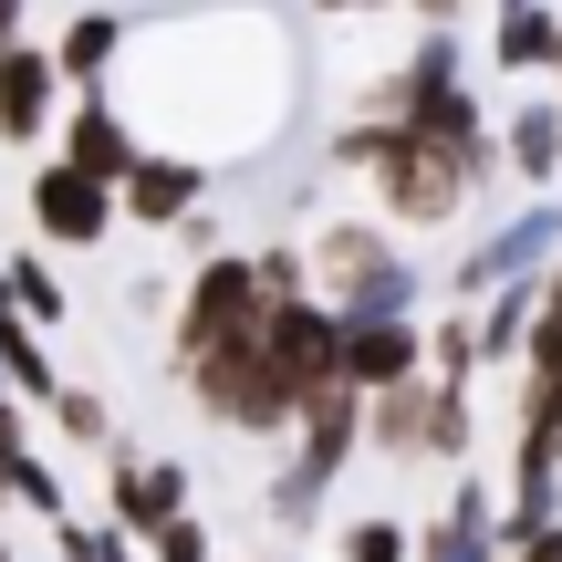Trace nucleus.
<instances>
[{"label": "nucleus", "mask_w": 562, "mask_h": 562, "mask_svg": "<svg viewBox=\"0 0 562 562\" xmlns=\"http://www.w3.org/2000/svg\"><path fill=\"white\" fill-rule=\"evenodd\" d=\"M0 385H11V396H42V406H53L63 385H74V375L53 364V344H42L21 313H0Z\"/></svg>", "instance_id": "obj_18"}, {"label": "nucleus", "mask_w": 562, "mask_h": 562, "mask_svg": "<svg viewBox=\"0 0 562 562\" xmlns=\"http://www.w3.org/2000/svg\"><path fill=\"white\" fill-rule=\"evenodd\" d=\"M125 42H136V21H125V11H74V21L53 32V63H63V83H74V94H104Z\"/></svg>", "instance_id": "obj_14"}, {"label": "nucleus", "mask_w": 562, "mask_h": 562, "mask_svg": "<svg viewBox=\"0 0 562 562\" xmlns=\"http://www.w3.org/2000/svg\"><path fill=\"white\" fill-rule=\"evenodd\" d=\"M501 167L531 188V199L562 178V115H552V94H531V104H510V115H501Z\"/></svg>", "instance_id": "obj_16"}, {"label": "nucleus", "mask_w": 562, "mask_h": 562, "mask_svg": "<svg viewBox=\"0 0 562 562\" xmlns=\"http://www.w3.org/2000/svg\"><path fill=\"white\" fill-rule=\"evenodd\" d=\"M53 438L63 448H115V406H104L94 385H63L53 396Z\"/></svg>", "instance_id": "obj_20"}, {"label": "nucleus", "mask_w": 562, "mask_h": 562, "mask_svg": "<svg viewBox=\"0 0 562 562\" xmlns=\"http://www.w3.org/2000/svg\"><path fill=\"white\" fill-rule=\"evenodd\" d=\"M21 11H32V0H0V53H21Z\"/></svg>", "instance_id": "obj_25"}, {"label": "nucleus", "mask_w": 562, "mask_h": 562, "mask_svg": "<svg viewBox=\"0 0 562 562\" xmlns=\"http://www.w3.org/2000/svg\"><path fill=\"white\" fill-rule=\"evenodd\" d=\"M344 562H417V531H406V510H355V521L334 531Z\"/></svg>", "instance_id": "obj_19"}, {"label": "nucleus", "mask_w": 562, "mask_h": 562, "mask_svg": "<svg viewBox=\"0 0 562 562\" xmlns=\"http://www.w3.org/2000/svg\"><path fill=\"white\" fill-rule=\"evenodd\" d=\"M490 11H521V0H490Z\"/></svg>", "instance_id": "obj_27"}, {"label": "nucleus", "mask_w": 562, "mask_h": 562, "mask_svg": "<svg viewBox=\"0 0 562 562\" xmlns=\"http://www.w3.org/2000/svg\"><path fill=\"white\" fill-rule=\"evenodd\" d=\"M261 344H271V375H281V396H292V406H313V396H334V385H344V313L323 292L271 302Z\"/></svg>", "instance_id": "obj_6"}, {"label": "nucleus", "mask_w": 562, "mask_h": 562, "mask_svg": "<svg viewBox=\"0 0 562 562\" xmlns=\"http://www.w3.org/2000/svg\"><path fill=\"white\" fill-rule=\"evenodd\" d=\"M562 63V11L552 0H521V11H490V74H552Z\"/></svg>", "instance_id": "obj_15"}, {"label": "nucleus", "mask_w": 562, "mask_h": 562, "mask_svg": "<svg viewBox=\"0 0 562 562\" xmlns=\"http://www.w3.org/2000/svg\"><path fill=\"white\" fill-rule=\"evenodd\" d=\"M261 323H271V313H261ZM178 385L199 396V417L220 427V438H292V417H302V406L281 396V375H271V344H261V334H229L220 355H199Z\"/></svg>", "instance_id": "obj_2"}, {"label": "nucleus", "mask_w": 562, "mask_h": 562, "mask_svg": "<svg viewBox=\"0 0 562 562\" xmlns=\"http://www.w3.org/2000/svg\"><path fill=\"white\" fill-rule=\"evenodd\" d=\"M21 469H32V417L21 396H0V501H21Z\"/></svg>", "instance_id": "obj_21"}, {"label": "nucleus", "mask_w": 562, "mask_h": 562, "mask_svg": "<svg viewBox=\"0 0 562 562\" xmlns=\"http://www.w3.org/2000/svg\"><path fill=\"white\" fill-rule=\"evenodd\" d=\"M63 115H74V83H63L53 42H21V53H0V146H42Z\"/></svg>", "instance_id": "obj_8"}, {"label": "nucleus", "mask_w": 562, "mask_h": 562, "mask_svg": "<svg viewBox=\"0 0 562 562\" xmlns=\"http://www.w3.org/2000/svg\"><path fill=\"white\" fill-rule=\"evenodd\" d=\"M136 157H146V136L125 125V104L115 94H74V115H63V167L125 188V167H136Z\"/></svg>", "instance_id": "obj_12"}, {"label": "nucleus", "mask_w": 562, "mask_h": 562, "mask_svg": "<svg viewBox=\"0 0 562 562\" xmlns=\"http://www.w3.org/2000/svg\"><path fill=\"white\" fill-rule=\"evenodd\" d=\"M115 209H125L136 229H188V220L209 209V167H199V157H178V146H146V157L125 167Z\"/></svg>", "instance_id": "obj_9"}, {"label": "nucleus", "mask_w": 562, "mask_h": 562, "mask_svg": "<svg viewBox=\"0 0 562 562\" xmlns=\"http://www.w3.org/2000/svg\"><path fill=\"white\" fill-rule=\"evenodd\" d=\"M21 220H32V250H53V261H63V250H104L125 209H115V188H104V178H83V167L53 157V167L21 178Z\"/></svg>", "instance_id": "obj_5"}, {"label": "nucleus", "mask_w": 562, "mask_h": 562, "mask_svg": "<svg viewBox=\"0 0 562 562\" xmlns=\"http://www.w3.org/2000/svg\"><path fill=\"white\" fill-rule=\"evenodd\" d=\"M261 313H271V292H261V271H250V250H209V261L188 271L178 313H167V375L220 355L229 334H261Z\"/></svg>", "instance_id": "obj_3"}, {"label": "nucleus", "mask_w": 562, "mask_h": 562, "mask_svg": "<svg viewBox=\"0 0 562 562\" xmlns=\"http://www.w3.org/2000/svg\"><path fill=\"white\" fill-rule=\"evenodd\" d=\"M323 157L375 188L385 229H448L469 199H480V178H469L459 157H438V146H427L417 125H396V115H344L334 136H323Z\"/></svg>", "instance_id": "obj_1"}, {"label": "nucleus", "mask_w": 562, "mask_h": 562, "mask_svg": "<svg viewBox=\"0 0 562 562\" xmlns=\"http://www.w3.org/2000/svg\"><path fill=\"white\" fill-rule=\"evenodd\" d=\"M355 459H364V396H355V385H334V396H313L292 417V459H281V480H271V510H281V521H313V501Z\"/></svg>", "instance_id": "obj_4"}, {"label": "nucleus", "mask_w": 562, "mask_h": 562, "mask_svg": "<svg viewBox=\"0 0 562 562\" xmlns=\"http://www.w3.org/2000/svg\"><path fill=\"white\" fill-rule=\"evenodd\" d=\"M104 510H115V542L125 552H157L167 531L188 521V469L178 459H136V448H104Z\"/></svg>", "instance_id": "obj_7"}, {"label": "nucleus", "mask_w": 562, "mask_h": 562, "mask_svg": "<svg viewBox=\"0 0 562 562\" xmlns=\"http://www.w3.org/2000/svg\"><path fill=\"white\" fill-rule=\"evenodd\" d=\"M427 375V323H344V385L355 396H396Z\"/></svg>", "instance_id": "obj_11"}, {"label": "nucleus", "mask_w": 562, "mask_h": 562, "mask_svg": "<svg viewBox=\"0 0 562 562\" xmlns=\"http://www.w3.org/2000/svg\"><path fill=\"white\" fill-rule=\"evenodd\" d=\"M385 11H406L417 32H459V11H469V0H385Z\"/></svg>", "instance_id": "obj_23"}, {"label": "nucleus", "mask_w": 562, "mask_h": 562, "mask_svg": "<svg viewBox=\"0 0 562 562\" xmlns=\"http://www.w3.org/2000/svg\"><path fill=\"white\" fill-rule=\"evenodd\" d=\"M0 281H11V313L32 323V334H63V323H74V292H63L53 250H11V261H0Z\"/></svg>", "instance_id": "obj_17"}, {"label": "nucleus", "mask_w": 562, "mask_h": 562, "mask_svg": "<svg viewBox=\"0 0 562 562\" xmlns=\"http://www.w3.org/2000/svg\"><path fill=\"white\" fill-rule=\"evenodd\" d=\"M427 427H438V375L396 385V396H364V459L417 469V459H427Z\"/></svg>", "instance_id": "obj_13"}, {"label": "nucleus", "mask_w": 562, "mask_h": 562, "mask_svg": "<svg viewBox=\"0 0 562 562\" xmlns=\"http://www.w3.org/2000/svg\"><path fill=\"white\" fill-rule=\"evenodd\" d=\"M396 261H406V250H396V229H385V220H323L313 229V292L323 302H355L364 281L396 271Z\"/></svg>", "instance_id": "obj_10"}, {"label": "nucleus", "mask_w": 562, "mask_h": 562, "mask_svg": "<svg viewBox=\"0 0 562 562\" xmlns=\"http://www.w3.org/2000/svg\"><path fill=\"white\" fill-rule=\"evenodd\" d=\"M146 562H209V521H199V510H188V521H178V531H167V542H157V552H146Z\"/></svg>", "instance_id": "obj_22"}, {"label": "nucleus", "mask_w": 562, "mask_h": 562, "mask_svg": "<svg viewBox=\"0 0 562 562\" xmlns=\"http://www.w3.org/2000/svg\"><path fill=\"white\" fill-rule=\"evenodd\" d=\"M0 396H11V385H0Z\"/></svg>", "instance_id": "obj_28"}, {"label": "nucleus", "mask_w": 562, "mask_h": 562, "mask_svg": "<svg viewBox=\"0 0 562 562\" xmlns=\"http://www.w3.org/2000/svg\"><path fill=\"white\" fill-rule=\"evenodd\" d=\"M510 562H562V521H552V531H531V542L510 552Z\"/></svg>", "instance_id": "obj_24"}, {"label": "nucleus", "mask_w": 562, "mask_h": 562, "mask_svg": "<svg viewBox=\"0 0 562 562\" xmlns=\"http://www.w3.org/2000/svg\"><path fill=\"white\" fill-rule=\"evenodd\" d=\"M323 21H364V11H385V0H313Z\"/></svg>", "instance_id": "obj_26"}]
</instances>
